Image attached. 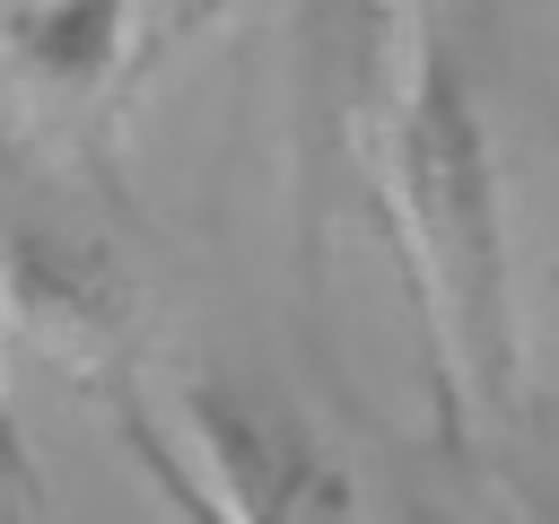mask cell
<instances>
[{"label": "cell", "instance_id": "obj_1", "mask_svg": "<svg viewBox=\"0 0 559 524\" xmlns=\"http://www.w3.org/2000/svg\"><path fill=\"white\" fill-rule=\"evenodd\" d=\"M131 0H17L0 17V61L44 105H87L122 52Z\"/></svg>", "mask_w": 559, "mask_h": 524}, {"label": "cell", "instance_id": "obj_2", "mask_svg": "<svg viewBox=\"0 0 559 524\" xmlns=\"http://www.w3.org/2000/svg\"><path fill=\"white\" fill-rule=\"evenodd\" d=\"M26 445H17V419H9V306H0V515L26 524Z\"/></svg>", "mask_w": 559, "mask_h": 524}]
</instances>
